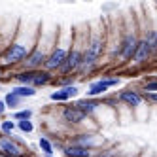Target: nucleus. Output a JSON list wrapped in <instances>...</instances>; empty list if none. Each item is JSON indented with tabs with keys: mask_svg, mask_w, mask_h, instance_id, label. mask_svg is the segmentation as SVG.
I'll return each mask as SVG.
<instances>
[{
	"mask_svg": "<svg viewBox=\"0 0 157 157\" xmlns=\"http://www.w3.org/2000/svg\"><path fill=\"white\" fill-rule=\"evenodd\" d=\"M38 32H40V23H27V29L19 27L15 32V40L10 42V46L0 53V61L6 66L23 64V61L32 53L36 46Z\"/></svg>",
	"mask_w": 157,
	"mask_h": 157,
	"instance_id": "nucleus-1",
	"label": "nucleus"
},
{
	"mask_svg": "<svg viewBox=\"0 0 157 157\" xmlns=\"http://www.w3.org/2000/svg\"><path fill=\"white\" fill-rule=\"evenodd\" d=\"M55 38H57V30H49L46 32L44 30V23H40V32H38V40H36V46L32 49V53L23 61V68L25 70H40L44 68L49 53L55 46Z\"/></svg>",
	"mask_w": 157,
	"mask_h": 157,
	"instance_id": "nucleus-2",
	"label": "nucleus"
},
{
	"mask_svg": "<svg viewBox=\"0 0 157 157\" xmlns=\"http://www.w3.org/2000/svg\"><path fill=\"white\" fill-rule=\"evenodd\" d=\"M72 36H74V32H72ZM72 36L63 42V32L57 30V38H55V46L49 53V57L46 61V64H44V70H48V72H59L61 70V66L64 64L66 57H68V51H70V46H72Z\"/></svg>",
	"mask_w": 157,
	"mask_h": 157,
	"instance_id": "nucleus-3",
	"label": "nucleus"
},
{
	"mask_svg": "<svg viewBox=\"0 0 157 157\" xmlns=\"http://www.w3.org/2000/svg\"><path fill=\"white\" fill-rule=\"evenodd\" d=\"M87 46V40L82 42L78 36H72V46L68 51V57H66L64 64L61 66V76H74L80 70V64H82V57H83V51Z\"/></svg>",
	"mask_w": 157,
	"mask_h": 157,
	"instance_id": "nucleus-4",
	"label": "nucleus"
},
{
	"mask_svg": "<svg viewBox=\"0 0 157 157\" xmlns=\"http://www.w3.org/2000/svg\"><path fill=\"white\" fill-rule=\"evenodd\" d=\"M138 36H136V32L134 30H129L123 34L121 42H119V46H117V53H119V57L123 61H131L134 57V51H136V46H138Z\"/></svg>",
	"mask_w": 157,
	"mask_h": 157,
	"instance_id": "nucleus-5",
	"label": "nucleus"
},
{
	"mask_svg": "<svg viewBox=\"0 0 157 157\" xmlns=\"http://www.w3.org/2000/svg\"><path fill=\"white\" fill-rule=\"evenodd\" d=\"M0 151L4 157H25V150L19 146L17 140L12 136H2L0 138Z\"/></svg>",
	"mask_w": 157,
	"mask_h": 157,
	"instance_id": "nucleus-6",
	"label": "nucleus"
},
{
	"mask_svg": "<svg viewBox=\"0 0 157 157\" xmlns=\"http://www.w3.org/2000/svg\"><path fill=\"white\" fill-rule=\"evenodd\" d=\"M117 83H119L117 78H102V80H98V82H93L91 85H89L87 97H89V98L100 97V95H104L110 87H114V85H117Z\"/></svg>",
	"mask_w": 157,
	"mask_h": 157,
	"instance_id": "nucleus-7",
	"label": "nucleus"
},
{
	"mask_svg": "<svg viewBox=\"0 0 157 157\" xmlns=\"http://www.w3.org/2000/svg\"><path fill=\"white\" fill-rule=\"evenodd\" d=\"M85 114L80 110V108H76L74 104L72 106H64L63 108V119L66 123H70V125H80L82 121H85Z\"/></svg>",
	"mask_w": 157,
	"mask_h": 157,
	"instance_id": "nucleus-8",
	"label": "nucleus"
},
{
	"mask_svg": "<svg viewBox=\"0 0 157 157\" xmlns=\"http://www.w3.org/2000/svg\"><path fill=\"white\" fill-rule=\"evenodd\" d=\"M150 55H151V49H150V46H148V42H146V38H140L138 40V46H136V51H134V63H138V64H142V63H146L150 59Z\"/></svg>",
	"mask_w": 157,
	"mask_h": 157,
	"instance_id": "nucleus-9",
	"label": "nucleus"
},
{
	"mask_svg": "<svg viewBox=\"0 0 157 157\" xmlns=\"http://www.w3.org/2000/svg\"><path fill=\"white\" fill-rule=\"evenodd\" d=\"M63 153L64 157H93V150H87V148H82V146H74V144H66L63 148Z\"/></svg>",
	"mask_w": 157,
	"mask_h": 157,
	"instance_id": "nucleus-10",
	"label": "nucleus"
},
{
	"mask_svg": "<svg viewBox=\"0 0 157 157\" xmlns=\"http://www.w3.org/2000/svg\"><path fill=\"white\" fill-rule=\"evenodd\" d=\"M53 82V74L51 72H48V70H44V68H40V70H34V76H32V83H30V87H44V85H49Z\"/></svg>",
	"mask_w": 157,
	"mask_h": 157,
	"instance_id": "nucleus-11",
	"label": "nucleus"
},
{
	"mask_svg": "<svg viewBox=\"0 0 157 157\" xmlns=\"http://www.w3.org/2000/svg\"><path fill=\"white\" fill-rule=\"evenodd\" d=\"M117 100H121V102H125L129 106H140L142 104V95L138 91H131V89H127V91H121L117 95Z\"/></svg>",
	"mask_w": 157,
	"mask_h": 157,
	"instance_id": "nucleus-12",
	"label": "nucleus"
},
{
	"mask_svg": "<svg viewBox=\"0 0 157 157\" xmlns=\"http://www.w3.org/2000/svg\"><path fill=\"white\" fill-rule=\"evenodd\" d=\"M74 106L80 108L85 116H91V114H95V112L102 106V104H100V100H95V98H82V100H78Z\"/></svg>",
	"mask_w": 157,
	"mask_h": 157,
	"instance_id": "nucleus-13",
	"label": "nucleus"
},
{
	"mask_svg": "<svg viewBox=\"0 0 157 157\" xmlns=\"http://www.w3.org/2000/svg\"><path fill=\"white\" fill-rule=\"evenodd\" d=\"M12 93L17 95L19 98H25V97H34L36 95V89L30 87V85H17V87L12 89Z\"/></svg>",
	"mask_w": 157,
	"mask_h": 157,
	"instance_id": "nucleus-14",
	"label": "nucleus"
},
{
	"mask_svg": "<svg viewBox=\"0 0 157 157\" xmlns=\"http://www.w3.org/2000/svg\"><path fill=\"white\" fill-rule=\"evenodd\" d=\"M2 100H4V104H6V108H8V110H15V108H19V106H21V102H23V98H19V97H17V95H13L12 91L6 93V97H4Z\"/></svg>",
	"mask_w": 157,
	"mask_h": 157,
	"instance_id": "nucleus-15",
	"label": "nucleus"
},
{
	"mask_svg": "<svg viewBox=\"0 0 157 157\" xmlns=\"http://www.w3.org/2000/svg\"><path fill=\"white\" fill-rule=\"evenodd\" d=\"M32 76H34V70H23V72H17L13 76V80L19 82L21 85H30L32 83Z\"/></svg>",
	"mask_w": 157,
	"mask_h": 157,
	"instance_id": "nucleus-16",
	"label": "nucleus"
},
{
	"mask_svg": "<svg viewBox=\"0 0 157 157\" xmlns=\"http://www.w3.org/2000/svg\"><path fill=\"white\" fill-rule=\"evenodd\" d=\"M38 146H40L42 153L46 155V157L53 155V144H51V140H49V138H46V136H40V140H38Z\"/></svg>",
	"mask_w": 157,
	"mask_h": 157,
	"instance_id": "nucleus-17",
	"label": "nucleus"
},
{
	"mask_svg": "<svg viewBox=\"0 0 157 157\" xmlns=\"http://www.w3.org/2000/svg\"><path fill=\"white\" fill-rule=\"evenodd\" d=\"M74 80H76V76H61V78H53V83L63 89V87L74 85Z\"/></svg>",
	"mask_w": 157,
	"mask_h": 157,
	"instance_id": "nucleus-18",
	"label": "nucleus"
},
{
	"mask_svg": "<svg viewBox=\"0 0 157 157\" xmlns=\"http://www.w3.org/2000/svg\"><path fill=\"white\" fill-rule=\"evenodd\" d=\"M15 121H12V119H6V121H2L0 123V131H2V134H6V136H12V132L15 131Z\"/></svg>",
	"mask_w": 157,
	"mask_h": 157,
	"instance_id": "nucleus-19",
	"label": "nucleus"
},
{
	"mask_svg": "<svg viewBox=\"0 0 157 157\" xmlns=\"http://www.w3.org/2000/svg\"><path fill=\"white\" fill-rule=\"evenodd\" d=\"M12 117H13V121H30L32 110H29V108H27V110H17Z\"/></svg>",
	"mask_w": 157,
	"mask_h": 157,
	"instance_id": "nucleus-20",
	"label": "nucleus"
},
{
	"mask_svg": "<svg viewBox=\"0 0 157 157\" xmlns=\"http://www.w3.org/2000/svg\"><path fill=\"white\" fill-rule=\"evenodd\" d=\"M49 98L51 100H55V102H68V97H66V93H64V89H57V91H53L51 95H49Z\"/></svg>",
	"mask_w": 157,
	"mask_h": 157,
	"instance_id": "nucleus-21",
	"label": "nucleus"
},
{
	"mask_svg": "<svg viewBox=\"0 0 157 157\" xmlns=\"http://www.w3.org/2000/svg\"><path fill=\"white\" fill-rule=\"evenodd\" d=\"M17 127H19L21 132H32V131H34L32 121H17Z\"/></svg>",
	"mask_w": 157,
	"mask_h": 157,
	"instance_id": "nucleus-22",
	"label": "nucleus"
},
{
	"mask_svg": "<svg viewBox=\"0 0 157 157\" xmlns=\"http://www.w3.org/2000/svg\"><path fill=\"white\" fill-rule=\"evenodd\" d=\"M63 89H64V93H66L68 98H74V97L80 95V87L78 85H68V87H63Z\"/></svg>",
	"mask_w": 157,
	"mask_h": 157,
	"instance_id": "nucleus-23",
	"label": "nucleus"
},
{
	"mask_svg": "<svg viewBox=\"0 0 157 157\" xmlns=\"http://www.w3.org/2000/svg\"><path fill=\"white\" fill-rule=\"evenodd\" d=\"M144 91L146 93H157V82H146L144 83Z\"/></svg>",
	"mask_w": 157,
	"mask_h": 157,
	"instance_id": "nucleus-24",
	"label": "nucleus"
},
{
	"mask_svg": "<svg viewBox=\"0 0 157 157\" xmlns=\"http://www.w3.org/2000/svg\"><path fill=\"white\" fill-rule=\"evenodd\" d=\"M146 98H151L153 102H157V93H146Z\"/></svg>",
	"mask_w": 157,
	"mask_h": 157,
	"instance_id": "nucleus-25",
	"label": "nucleus"
},
{
	"mask_svg": "<svg viewBox=\"0 0 157 157\" xmlns=\"http://www.w3.org/2000/svg\"><path fill=\"white\" fill-rule=\"evenodd\" d=\"M6 104H4V100H0V116H4V112H6Z\"/></svg>",
	"mask_w": 157,
	"mask_h": 157,
	"instance_id": "nucleus-26",
	"label": "nucleus"
},
{
	"mask_svg": "<svg viewBox=\"0 0 157 157\" xmlns=\"http://www.w3.org/2000/svg\"><path fill=\"white\" fill-rule=\"evenodd\" d=\"M0 76H2V66H0Z\"/></svg>",
	"mask_w": 157,
	"mask_h": 157,
	"instance_id": "nucleus-27",
	"label": "nucleus"
},
{
	"mask_svg": "<svg viewBox=\"0 0 157 157\" xmlns=\"http://www.w3.org/2000/svg\"><path fill=\"white\" fill-rule=\"evenodd\" d=\"M49 157H55V155H49Z\"/></svg>",
	"mask_w": 157,
	"mask_h": 157,
	"instance_id": "nucleus-28",
	"label": "nucleus"
}]
</instances>
